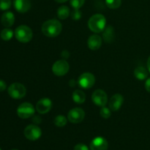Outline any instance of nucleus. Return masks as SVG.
Here are the masks:
<instances>
[{"instance_id": "nucleus-1", "label": "nucleus", "mask_w": 150, "mask_h": 150, "mask_svg": "<svg viewBox=\"0 0 150 150\" xmlns=\"http://www.w3.org/2000/svg\"><path fill=\"white\" fill-rule=\"evenodd\" d=\"M62 30V25L57 19H50L44 22L42 26V32L48 38L57 37Z\"/></svg>"}, {"instance_id": "nucleus-2", "label": "nucleus", "mask_w": 150, "mask_h": 150, "mask_svg": "<svg viewBox=\"0 0 150 150\" xmlns=\"http://www.w3.org/2000/svg\"><path fill=\"white\" fill-rule=\"evenodd\" d=\"M106 19L102 14L93 15L88 21V26L92 32L95 33H100L105 28Z\"/></svg>"}, {"instance_id": "nucleus-3", "label": "nucleus", "mask_w": 150, "mask_h": 150, "mask_svg": "<svg viewBox=\"0 0 150 150\" xmlns=\"http://www.w3.org/2000/svg\"><path fill=\"white\" fill-rule=\"evenodd\" d=\"M14 34L16 39L19 42H23V43L31 41L33 37L32 29L26 25H21L18 27L16 28Z\"/></svg>"}, {"instance_id": "nucleus-4", "label": "nucleus", "mask_w": 150, "mask_h": 150, "mask_svg": "<svg viewBox=\"0 0 150 150\" xmlns=\"http://www.w3.org/2000/svg\"><path fill=\"white\" fill-rule=\"evenodd\" d=\"M8 94L13 99H21L26 94V87L20 83H13L9 86Z\"/></svg>"}, {"instance_id": "nucleus-5", "label": "nucleus", "mask_w": 150, "mask_h": 150, "mask_svg": "<svg viewBox=\"0 0 150 150\" xmlns=\"http://www.w3.org/2000/svg\"><path fill=\"white\" fill-rule=\"evenodd\" d=\"M35 111V108L30 103H23L17 108L18 116L24 120L34 116Z\"/></svg>"}, {"instance_id": "nucleus-6", "label": "nucleus", "mask_w": 150, "mask_h": 150, "mask_svg": "<svg viewBox=\"0 0 150 150\" xmlns=\"http://www.w3.org/2000/svg\"><path fill=\"white\" fill-rule=\"evenodd\" d=\"M70 70V65L64 59L55 62L52 66V71L57 76H63L67 74Z\"/></svg>"}, {"instance_id": "nucleus-7", "label": "nucleus", "mask_w": 150, "mask_h": 150, "mask_svg": "<svg viewBox=\"0 0 150 150\" xmlns=\"http://www.w3.org/2000/svg\"><path fill=\"white\" fill-rule=\"evenodd\" d=\"M78 83L80 87L83 89H90L94 86L95 83V77L92 73H84L79 76Z\"/></svg>"}, {"instance_id": "nucleus-8", "label": "nucleus", "mask_w": 150, "mask_h": 150, "mask_svg": "<svg viewBox=\"0 0 150 150\" xmlns=\"http://www.w3.org/2000/svg\"><path fill=\"white\" fill-rule=\"evenodd\" d=\"M24 136L28 140L36 141L40 138L42 135V130L38 126L35 125H29L24 129Z\"/></svg>"}, {"instance_id": "nucleus-9", "label": "nucleus", "mask_w": 150, "mask_h": 150, "mask_svg": "<svg viewBox=\"0 0 150 150\" xmlns=\"http://www.w3.org/2000/svg\"><path fill=\"white\" fill-rule=\"evenodd\" d=\"M84 117V111L81 108H72L67 114V120L71 123H74V124L81 122Z\"/></svg>"}, {"instance_id": "nucleus-10", "label": "nucleus", "mask_w": 150, "mask_h": 150, "mask_svg": "<svg viewBox=\"0 0 150 150\" xmlns=\"http://www.w3.org/2000/svg\"><path fill=\"white\" fill-rule=\"evenodd\" d=\"M92 100L98 106L103 107L108 102V96L102 89H97L92 93Z\"/></svg>"}, {"instance_id": "nucleus-11", "label": "nucleus", "mask_w": 150, "mask_h": 150, "mask_svg": "<svg viewBox=\"0 0 150 150\" xmlns=\"http://www.w3.org/2000/svg\"><path fill=\"white\" fill-rule=\"evenodd\" d=\"M52 108V101L48 98H43L40 100L36 104V109L38 113L44 114L50 111Z\"/></svg>"}, {"instance_id": "nucleus-12", "label": "nucleus", "mask_w": 150, "mask_h": 150, "mask_svg": "<svg viewBox=\"0 0 150 150\" xmlns=\"http://www.w3.org/2000/svg\"><path fill=\"white\" fill-rule=\"evenodd\" d=\"M108 144L106 139L103 137H96L90 144L91 150H107Z\"/></svg>"}, {"instance_id": "nucleus-13", "label": "nucleus", "mask_w": 150, "mask_h": 150, "mask_svg": "<svg viewBox=\"0 0 150 150\" xmlns=\"http://www.w3.org/2000/svg\"><path fill=\"white\" fill-rule=\"evenodd\" d=\"M124 102V98L120 94H115L109 101V108L111 111H117L120 109Z\"/></svg>"}, {"instance_id": "nucleus-14", "label": "nucleus", "mask_w": 150, "mask_h": 150, "mask_svg": "<svg viewBox=\"0 0 150 150\" xmlns=\"http://www.w3.org/2000/svg\"><path fill=\"white\" fill-rule=\"evenodd\" d=\"M14 7L18 13H26L31 8V1L30 0H14Z\"/></svg>"}, {"instance_id": "nucleus-15", "label": "nucleus", "mask_w": 150, "mask_h": 150, "mask_svg": "<svg viewBox=\"0 0 150 150\" xmlns=\"http://www.w3.org/2000/svg\"><path fill=\"white\" fill-rule=\"evenodd\" d=\"M87 45L89 49L96 51L99 49L102 45V38L98 35H91L87 40Z\"/></svg>"}, {"instance_id": "nucleus-16", "label": "nucleus", "mask_w": 150, "mask_h": 150, "mask_svg": "<svg viewBox=\"0 0 150 150\" xmlns=\"http://www.w3.org/2000/svg\"><path fill=\"white\" fill-rule=\"evenodd\" d=\"M1 23L6 28H9L14 24L15 16L12 12H5L1 18Z\"/></svg>"}, {"instance_id": "nucleus-17", "label": "nucleus", "mask_w": 150, "mask_h": 150, "mask_svg": "<svg viewBox=\"0 0 150 150\" xmlns=\"http://www.w3.org/2000/svg\"><path fill=\"white\" fill-rule=\"evenodd\" d=\"M103 34V40L108 43L112 42L115 38V32L113 26H108L107 28H105L104 29Z\"/></svg>"}, {"instance_id": "nucleus-18", "label": "nucleus", "mask_w": 150, "mask_h": 150, "mask_svg": "<svg viewBox=\"0 0 150 150\" xmlns=\"http://www.w3.org/2000/svg\"><path fill=\"white\" fill-rule=\"evenodd\" d=\"M134 76L138 80L143 81L146 79L148 76V71L143 66L137 67L134 70Z\"/></svg>"}, {"instance_id": "nucleus-19", "label": "nucleus", "mask_w": 150, "mask_h": 150, "mask_svg": "<svg viewBox=\"0 0 150 150\" xmlns=\"http://www.w3.org/2000/svg\"><path fill=\"white\" fill-rule=\"evenodd\" d=\"M73 100L76 103L82 104L86 100V95L81 90L74 91L73 93Z\"/></svg>"}, {"instance_id": "nucleus-20", "label": "nucleus", "mask_w": 150, "mask_h": 150, "mask_svg": "<svg viewBox=\"0 0 150 150\" xmlns=\"http://www.w3.org/2000/svg\"><path fill=\"white\" fill-rule=\"evenodd\" d=\"M70 16V9L67 6L62 5L59 7L57 10V16L61 20H64Z\"/></svg>"}, {"instance_id": "nucleus-21", "label": "nucleus", "mask_w": 150, "mask_h": 150, "mask_svg": "<svg viewBox=\"0 0 150 150\" xmlns=\"http://www.w3.org/2000/svg\"><path fill=\"white\" fill-rule=\"evenodd\" d=\"M54 125L59 127H62L67 125V119L63 115H58L55 117L54 120Z\"/></svg>"}, {"instance_id": "nucleus-22", "label": "nucleus", "mask_w": 150, "mask_h": 150, "mask_svg": "<svg viewBox=\"0 0 150 150\" xmlns=\"http://www.w3.org/2000/svg\"><path fill=\"white\" fill-rule=\"evenodd\" d=\"M13 32L12 29H9V28H5L3 29L1 32V38L4 41H9L12 39L13 37Z\"/></svg>"}, {"instance_id": "nucleus-23", "label": "nucleus", "mask_w": 150, "mask_h": 150, "mask_svg": "<svg viewBox=\"0 0 150 150\" xmlns=\"http://www.w3.org/2000/svg\"><path fill=\"white\" fill-rule=\"evenodd\" d=\"M106 6L110 9H117L121 6L122 0H105Z\"/></svg>"}, {"instance_id": "nucleus-24", "label": "nucleus", "mask_w": 150, "mask_h": 150, "mask_svg": "<svg viewBox=\"0 0 150 150\" xmlns=\"http://www.w3.org/2000/svg\"><path fill=\"white\" fill-rule=\"evenodd\" d=\"M70 2L73 9H80L84 4L85 0H70Z\"/></svg>"}, {"instance_id": "nucleus-25", "label": "nucleus", "mask_w": 150, "mask_h": 150, "mask_svg": "<svg viewBox=\"0 0 150 150\" xmlns=\"http://www.w3.org/2000/svg\"><path fill=\"white\" fill-rule=\"evenodd\" d=\"M11 7V0H0V10H7Z\"/></svg>"}, {"instance_id": "nucleus-26", "label": "nucleus", "mask_w": 150, "mask_h": 150, "mask_svg": "<svg viewBox=\"0 0 150 150\" xmlns=\"http://www.w3.org/2000/svg\"><path fill=\"white\" fill-rule=\"evenodd\" d=\"M100 114L101 117L104 119H108L111 117V111L108 108L103 106L101 108L100 111Z\"/></svg>"}, {"instance_id": "nucleus-27", "label": "nucleus", "mask_w": 150, "mask_h": 150, "mask_svg": "<svg viewBox=\"0 0 150 150\" xmlns=\"http://www.w3.org/2000/svg\"><path fill=\"white\" fill-rule=\"evenodd\" d=\"M81 16L82 13L79 10V9H74V10L71 13V18L75 21L79 20L81 18Z\"/></svg>"}, {"instance_id": "nucleus-28", "label": "nucleus", "mask_w": 150, "mask_h": 150, "mask_svg": "<svg viewBox=\"0 0 150 150\" xmlns=\"http://www.w3.org/2000/svg\"><path fill=\"white\" fill-rule=\"evenodd\" d=\"M74 150H89V148L83 144H78L74 146Z\"/></svg>"}, {"instance_id": "nucleus-29", "label": "nucleus", "mask_w": 150, "mask_h": 150, "mask_svg": "<svg viewBox=\"0 0 150 150\" xmlns=\"http://www.w3.org/2000/svg\"><path fill=\"white\" fill-rule=\"evenodd\" d=\"M6 87H7V85H6L5 82L0 79V92H3L5 90Z\"/></svg>"}, {"instance_id": "nucleus-30", "label": "nucleus", "mask_w": 150, "mask_h": 150, "mask_svg": "<svg viewBox=\"0 0 150 150\" xmlns=\"http://www.w3.org/2000/svg\"><path fill=\"white\" fill-rule=\"evenodd\" d=\"M145 89H146V90L148 92L150 93V78H149V79L146 81V82H145Z\"/></svg>"}, {"instance_id": "nucleus-31", "label": "nucleus", "mask_w": 150, "mask_h": 150, "mask_svg": "<svg viewBox=\"0 0 150 150\" xmlns=\"http://www.w3.org/2000/svg\"><path fill=\"white\" fill-rule=\"evenodd\" d=\"M69 56H70V54H69L68 51H66V50H64V51H63L62 52V57L64 58V60H65L66 59L68 58Z\"/></svg>"}, {"instance_id": "nucleus-32", "label": "nucleus", "mask_w": 150, "mask_h": 150, "mask_svg": "<svg viewBox=\"0 0 150 150\" xmlns=\"http://www.w3.org/2000/svg\"><path fill=\"white\" fill-rule=\"evenodd\" d=\"M32 120L36 124H39V123L41 122V118L40 117H38V116H34V117L32 118Z\"/></svg>"}, {"instance_id": "nucleus-33", "label": "nucleus", "mask_w": 150, "mask_h": 150, "mask_svg": "<svg viewBox=\"0 0 150 150\" xmlns=\"http://www.w3.org/2000/svg\"><path fill=\"white\" fill-rule=\"evenodd\" d=\"M147 69L150 73V56L149 57V58H148V60H147Z\"/></svg>"}, {"instance_id": "nucleus-34", "label": "nucleus", "mask_w": 150, "mask_h": 150, "mask_svg": "<svg viewBox=\"0 0 150 150\" xmlns=\"http://www.w3.org/2000/svg\"><path fill=\"white\" fill-rule=\"evenodd\" d=\"M69 84H70V86H71L72 87H73V86H74V84H75V81H74V80H71V81H70L69 82Z\"/></svg>"}, {"instance_id": "nucleus-35", "label": "nucleus", "mask_w": 150, "mask_h": 150, "mask_svg": "<svg viewBox=\"0 0 150 150\" xmlns=\"http://www.w3.org/2000/svg\"><path fill=\"white\" fill-rule=\"evenodd\" d=\"M55 1L58 3H64L65 1H67V0H55Z\"/></svg>"}, {"instance_id": "nucleus-36", "label": "nucleus", "mask_w": 150, "mask_h": 150, "mask_svg": "<svg viewBox=\"0 0 150 150\" xmlns=\"http://www.w3.org/2000/svg\"><path fill=\"white\" fill-rule=\"evenodd\" d=\"M12 150H18V149H12Z\"/></svg>"}, {"instance_id": "nucleus-37", "label": "nucleus", "mask_w": 150, "mask_h": 150, "mask_svg": "<svg viewBox=\"0 0 150 150\" xmlns=\"http://www.w3.org/2000/svg\"><path fill=\"white\" fill-rule=\"evenodd\" d=\"M0 150H1V149H0Z\"/></svg>"}]
</instances>
